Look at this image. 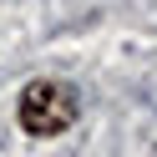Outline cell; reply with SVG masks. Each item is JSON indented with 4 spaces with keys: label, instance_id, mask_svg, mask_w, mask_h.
Listing matches in <instances>:
<instances>
[{
    "label": "cell",
    "instance_id": "1",
    "mask_svg": "<svg viewBox=\"0 0 157 157\" xmlns=\"http://www.w3.org/2000/svg\"><path fill=\"white\" fill-rule=\"evenodd\" d=\"M81 112V96L71 81H31L21 96V127L31 137H61Z\"/></svg>",
    "mask_w": 157,
    "mask_h": 157
}]
</instances>
